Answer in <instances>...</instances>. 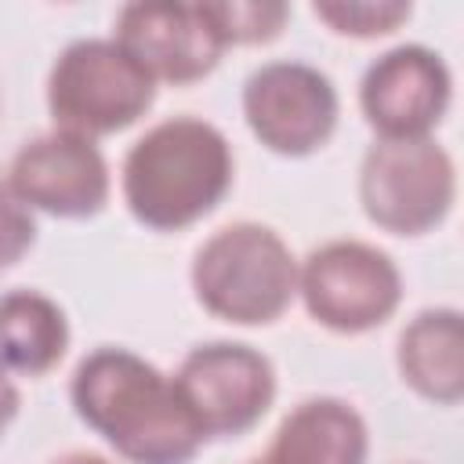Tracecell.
<instances>
[{
    "mask_svg": "<svg viewBox=\"0 0 464 464\" xmlns=\"http://www.w3.org/2000/svg\"><path fill=\"white\" fill-rule=\"evenodd\" d=\"M72 406L130 464H188L207 439L174 377L123 348H102L80 362Z\"/></svg>",
    "mask_w": 464,
    "mask_h": 464,
    "instance_id": "6da1fadb",
    "label": "cell"
},
{
    "mask_svg": "<svg viewBox=\"0 0 464 464\" xmlns=\"http://www.w3.org/2000/svg\"><path fill=\"white\" fill-rule=\"evenodd\" d=\"M232 185V152L218 127L178 116L156 123L123 160V199L130 214L160 232L210 214Z\"/></svg>",
    "mask_w": 464,
    "mask_h": 464,
    "instance_id": "7a4b0ae2",
    "label": "cell"
},
{
    "mask_svg": "<svg viewBox=\"0 0 464 464\" xmlns=\"http://www.w3.org/2000/svg\"><path fill=\"white\" fill-rule=\"evenodd\" d=\"M192 286L199 304L218 319L239 326L272 323L297 294V265L272 228L239 221L199 246Z\"/></svg>",
    "mask_w": 464,
    "mask_h": 464,
    "instance_id": "3957f363",
    "label": "cell"
},
{
    "mask_svg": "<svg viewBox=\"0 0 464 464\" xmlns=\"http://www.w3.org/2000/svg\"><path fill=\"white\" fill-rule=\"evenodd\" d=\"M156 83L116 40H80L62 51L47 80V105L65 134L94 138L134 123Z\"/></svg>",
    "mask_w": 464,
    "mask_h": 464,
    "instance_id": "277c9868",
    "label": "cell"
},
{
    "mask_svg": "<svg viewBox=\"0 0 464 464\" xmlns=\"http://www.w3.org/2000/svg\"><path fill=\"white\" fill-rule=\"evenodd\" d=\"M453 160L431 138H381L359 174L362 210L395 236L428 232L453 207Z\"/></svg>",
    "mask_w": 464,
    "mask_h": 464,
    "instance_id": "5b68a950",
    "label": "cell"
},
{
    "mask_svg": "<svg viewBox=\"0 0 464 464\" xmlns=\"http://www.w3.org/2000/svg\"><path fill=\"white\" fill-rule=\"evenodd\" d=\"M297 290L312 319L341 334L381 326L402 297L392 257L355 239H337L312 250L297 268Z\"/></svg>",
    "mask_w": 464,
    "mask_h": 464,
    "instance_id": "8992f818",
    "label": "cell"
},
{
    "mask_svg": "<svg viewBox=\"0 0 464 464\" xmlns=\"http://www.w3.org/2000/svg\"><path fill=\"white\" fill-rule=\"evenodd\" d=\"M203 435H239L254 428L276 395L268 359L246 344H203L185 355L174 377Z\"/></svg>",
    "mask_w": 464,
    "mask_h": 464,
    "instance_id": "52a82bcc",
    "label": "cell"
},
{
    "mask_svg": "<svg viewBox=\"0 0 464 464\" xmlns=\"http://www.w3.org/2000/svg\"><path fill=\"white\" fill-rule=\"evenodd\" d=\"M243 112L261 145L283 156H304L334 134L337 94L319 69L272 62L246 80Z\"/></svg>",
    "mask_w": 464,
    "mask_h": 464,
    "instance_id": "ba28073f",
    "label": "cell"
},
{
    "mask_svg": "<svg viewBox=\"0 0 464 464\" xmlns=\"http://www.w3.org/2000/svg\"><path fill=\"white\" fill-rule=\"evenodd\" d=\"M11 192L54 218H87L109 199V167L91 138L54 130L14 156Z\"/></svg>",
    "mask_w": 464,
    "mask_h": 464,
    "instance_id": "9c48e42d",
    "label": "cell"
},
{
    "mask_svg": "<svg viewBox=\"0 0 464 464\" xmlns=\"http://www.w3.org/2000/svg\"><path fill=\"white\" fill-rule=\"evenodd\" d=\"M116 44L149 72V80L192 83L218 65L221 36L203 7L130 4L120 14Z\"/></svg>",
    "mask_w": 464,
    "mask_h": 464,
    "instance_id": "30bf717a",
    "label": "cell"
},
{
    "mask_svg": "<svg viewBox=\"0 0 464 464\" xmlns=\"http://www.w3.org/2000/svg\"><path fill=\"white\" fill-rule=\"evenodd\" d=\"M359 102L381 138H428L450 105V72L428 47H395L370 65Z\"/></svg>",
    "mask_w": 464,
    "mask_h": 464,
    "instance_id": "8fae6325",
    "label": "cell"
},
{
    "mask_svg": "<svg viewBox=\"0 0 464 464\" xmlns=\"http://www.w3.org/2000/svg\"><path fill=\"white\" fill-rule=\"evenodd\" d=\"M265 457L276 464H362L366 424L341 399H308L279 424Z\"/></svg>",
    "mask_w": 464,
    "mask_h": 464,
    "instance_id": "7c38bea8",
    "label": "cell"
},
{
    "mask_svg": "<svg viewBox=\"0 0 464 464\" xmlns=\"http://www.w3.org/2000/svg\"><path fill=\"white\" fill-rule=\"evenodd\" d=\"M402 377L435 402H457L464 395V326L460 312H420L399 341Z\"/></svg>",
    "mask_w": 464,
    "mask_h": 464,
    "instance_id": "4fadbf2b",
    "label": "cell"
},
{
    "mask_svg": "<svg viewBox=\"0 0 464 464\" xmlns=\"http://www.w3.org/2000/svg\"><path fill=\"white\" fill-rule=\"evenodd\" d=\"M69 344L62 308L36 290L0 297V366L18 373H47Z\"/></svg>",
    "mask_w": 464,
    "mask_h": 464,
    "instance_id": "5bb4252c",
    "label": "cell"
},
{
    "mask_svg": "<svg viewBox=\"0 0 464 464\" xmlns=\"http://www.w3.org/2000/svg\"><path fill=\"white\" fill-rule=\"evenodd\" d=\"M207 18L214 22L221 44H257L272 40L286 22L283 4H207Z\"/></svg>",
    "mask_w": 464,
    "mask_h": 464,
    "instance_id": "9a60e30c",
    "label": "cell"
},
{
    "mask_svg": "<svg viewBox=\"0 0 464 464\" xmlns=\"http://www.w3.org/2000/svg\"><path fill=\"white\" fill-rule=\"evenodd\" d=\"M315 18L330 22L337 33L348 36H384L392 33L399 22L410 18V4H395V0H348V4H315Z\"/></svg>",
    "mask_w": 464,
    "mask_h": 464,
    "instance_id": "2e32d148",
    "label": "cell"
},
{
    "mask_svg": "<svg viewBox=\"0 0 464 464\" xmlns=\"http://www.w3.org/2000/svg\"><path fill=\"white\" fill-rule=\"evenodd\" d=\"M36 225L29 207L11 192V185H0V268L14 265L33 246Z\"/></svg>",
    "mask_w": 464,
    "mask_h": 464,
    "instance_id": "e0dca14e",
    "label": "cell"
},
{
    "mask_svg": "<svg viewBox=\"0 0 464 464\" xmlns=\"http://www.w3.org/2000/svg\"><path fill=\"white\" fill-rule=\"evenodd\" d=\"M14 410H18V388L11 384V377H7V370L0 366V428L14 417Z\"/></svg>",
    "mask_w": 464,
    "mask_h": 464,
    "instance_id": "ac0fdd59",
    "label": "cell"
},
{
    "mask_svg": "<svg viewBox=\"0 0 464 464\" xmlns=\"http://www.w3.org/2000/svg\"><path fill=\"white\" fill-rule=\"evenodd\" d=\"M54 464H109L105 457H94V453H65L62 460H54Z\"/></svg>",
    "mask_w": 464,
    "mask_h": 464,
    "instance_id": "d6986e66",
    "label": "cell"
},
{
    "mask_svg": "<svg viewBox=\"0 0 464 464\" xmlns=\"http://www.w3.org/2000/svg\"><path fill=\"white\" fill-rule=\"evenodd\" d=\"M254 464H276V460H272V457H257Z\"/></svg>",
    "mask_w": 464,
    "mask_h": 464,
    "instance_id": "ffe728a7",
    "label": "cell"
}]
</instances>
